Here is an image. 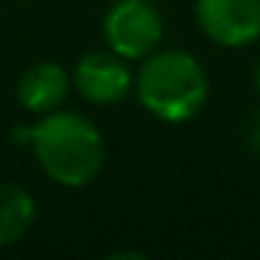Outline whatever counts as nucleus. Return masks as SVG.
I'll list each match as a JSON object with an SVG mask.
<instances>
[{
    "mask_svg": "<svg viewBox=\"0 0 260 260\" xmlns=\"http://www.w3.org/2000/svg\"><path fill=\"white\" fill-rule=\"evenodd\" d=\"M254 92L260 95V64L254 68Z\"/></svg>",
    "mask_w": 260,
    "mask_h": 260,
    "instance_id": "obj_10",
    "label": "nucleus"
},
{
    "mask_svg": "<svg viewBox=\"0 0 260 260\" xmlns=\"http://www.w3.org/2000/svg\"><path fill=\"white\" fill-rule=\"evenodd\" d=\"M137 101L146 112L165 123H185L207 104V73L193 53L171 48L140 59L135 76Z\"/></svg>",
    "mask_w": 260,
    "mask_h": 260,
    "instance_id": "obj_2",
    "label": "nucleus"
},
{
    "mask_svg": "<svg viewBox=\"0 0 260 260\" xmlns=\"http://www.w3.org/2000/svg\"><path fill=\"white\" fill-rule=\"evenodd\" d=\"M246 140H249V146L260 154V109L249 118V123H246Z\"/></svg>",
    "mask_w": 260,
    "mask_h": 260,
    "instance_id": "obj_8",
    "label": "nucleus"
},
{
    "mask_svg": "<svg viewBox=\"0 0 260 260\" xmlns=\"http://www.w3.org/2000/svg\"><path fill=\"white\" fill-rule=\"evenodd\" d=\"M37 221V202L17 182H0V249L20 243Z\"/></svg>",
    "mask_w": 260,
    "mask_h": 260,
    "instance_id": "obj_7",
    "label": "nucleus"
},
{
    "mask_svg": "<svg viewBox=\"0 0 260 260\" xmlns=\"http://www.w3.org/2000/svg\"><path fill=\"white\" fill-rule=\"evenodd\" d=\"M73 87L87 104L95 107H115L120 104L135 87L126 59L107 51H87L73 68Z\"/></svg>",
    "mask_w": 260,
    "mask_h": 260,
    "instance_id": "obj_4",
    "label": "nucleus"
},
{
    "mask_svg": "<svg viewBox=\"0 0 260 260\" xmlns=\"http://www.w3.org/2000/svg\"><path fill=\"white\" fill-rule=\"evenodd\" d=\"M123 257H135V260H143L146 254H140V252H118V254H112V260H123Z\"/></svg>",
    "mask_w": 260,
    "mask_h": 260,
    "instance_id": "obj_9",
    "label": "nucleus"
},
{
    "mask_svg": "<svg viewBox=\"0 0 260 260\" xmlns=\"http://www.w3.org/2000/svg\"><path fill=\"white\" fill-rule=\"evenodd\" d=\"M73 79L59 62H34L17 79V101L31 115H48L64 107Z\"/></svg>",
    "mask_w": 260,
    "mask_h": 260,
    "instance_id": "obj_6",
    "label": "nucleus"
},
{
    "mask_svg": "<svg viewBox=\"0 0 260 260\" xmlns=\"http://www.w3.org/2000/svg\"><path fill=\"white\" fill-rule=\"evenodd\" d=\"M193 12L215 45L243 48L260 40V0H196Z\"/></svg>",
    "mask_w": 260,
    "mask_h": 260,
    "instance_id": "obj_5",
    "label": "nucleus"
},
{
    "mask_svg": "<svg viewBox=\"0 0 260 260\" xmlns=\"http://www.w3.org/2000/svg\"><path fill=\"white\" fill-rule=\"evenodd\" d=\"M28 146L42 174L59 187L90 185L107 159L101 129L73 109L40 115V120L28 126Z\"/></svg>",
    "mask_w": 260,
    "mask_h": 260,
    "instance_id": "obj_1",
    "label": "nucleus"
},
{
    "mask_svg": "<svg viewBox=\"0 0 260 260\" xmlns=\"http://www.w3.org/2000/svg\"><path fill=\"white\" fill-rule=\"evenodd\" d=\"M104 42L120 59H146L162 40V14L151 0H115L104 14Z\"/></svg>",
    "mask_w": 260,
    "mask_h": 260,
    "instance_id": "obj_3",
    "label": "nucleus"
}]
</instances>
